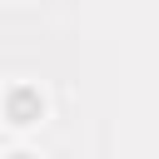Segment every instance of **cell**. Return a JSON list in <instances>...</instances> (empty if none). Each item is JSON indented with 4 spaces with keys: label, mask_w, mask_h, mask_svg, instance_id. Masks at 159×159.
<instances>
[{
    "label": "cell",
    "mask_w": 159,
    "mask_h": 159,
    "mask_svg": "<svg viewBox=\"0 0 159 159\" xmlns=\"http://www.w3.org/2000/svg\"><path fill=\"white\" fill-rule=\"evenodd\" d=\"M5 119L15 124V129H35L40 119H45V94L35 89V84H15V89H5Z\"/></svg>",
    "instance_id": "1"
},
{
    "label": "cell",
    "mask_w": 159,
    "mask_h": 159,
    "mask_svg": "<svg viewBox=\"0 0 159 159\" xmlns=\"http://www.w3.org/2000/svg\"><path fill=\"white\" fill-rule=\"evenodd\" d=\"M10 159H35V154H30V149H15V154H10Z\"/></svg>",
    "instance_id": "2"
}]
</instances>
